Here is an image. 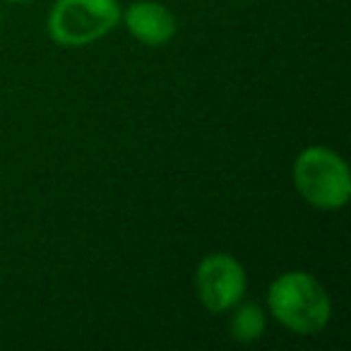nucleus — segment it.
Listing matches in <instances>:
<instances>
[{"label": "nucleus", "mask_w": 351, "mask_h": 351, "mask_svg": "<svg viewBox=\"0 0 351 351\" xmlns=\"http://www.w3.org/2000/svg\"><path fill=\"white\" fill-rule=\"evenodd\" d=\"M267 308L274 320L301 337L320 335L332 317V301L313 274L293 269L269 284Z\"/></svg>", "instance_id": "nucleus-1"}, {"label": "nucleus", "mask_w": 351, "mask_h": 351, "mask_svg": "<svg viewBox=\"0 0 351 351\" xmlns=\"http://www.w3.org/2000/svg\"><path fill=\"white\" fill-rule=\"evenodd\" d=\"M293 186L315 210L335 212L351 200V171L335 149L313 145L293 161Z\"/></svg>", "instance_id": "nucleus-2"}, {"label": "nucleus", "mask_w": 351, "mask_h": 351, "mask_svg": "<svg viewBox=\"0 0 351 351\" xmlns=\"http://www.w3.org/2000/svg\"><path fill=\"white\" fill-rule=\"evenodd\" d=\"M118 22V0H56L46 29L53 44L63 49H82L108 36Z\"/></svg>", "instance_id": "nucleus-3"}, {"label": "nucleus", "mask_w": 351, "mask_h": 351, "mask_svg": "<svg viewBox=\"0 0 351 351\" xmlns=\"http://www.w3.org/2000/svg\"><path fill=\"white\" fill-rule=\"evenodd\" d=\"M248 287L245 269L234 255L210 253L195 269V291L210 313H226L241 303Z\"/></svg>", "instance_id": "nucleus-4"}, {"label": "nucleus", "mask_w": 351, "mask_h": 351, "mask_svg": "<svg viewBox=\"0 0 351 351\" xmlns=\"http://www.w3.org/2000/svg\"><path fill=\"white\" fill-rule=\"evenodd\" d=\"M123 25L135 41L149 49L166 46L178 32L176 15L159 0H135L123 12Z\"/></svg>", "instance_id": "nucleus-5"}, {"label": "nucleus", "mask_w": 351, "mask_h": 351, "mask_svg": "<svg viewBox=\"0 0 351 351\" xmlns=\"http://www.w3.org/2000/svg\"><path fill=\"white\" fill-rule=\"evenodd\" d=\"M231 311H234V315H231V320H229V332L236 341H241V344H253V341H258L260 337L265 335V330H267V317H265L260 306H255V303H243V306H239V303H236Z\"/></svg>", "instance_id": "nucleus-6"}, {"label": "nucleus", "mask_w": 351, "mask_h": 351, "mask_svg": "<svg viewBox=\"0 0 351 351\" xmlns=\"http://www.w3.org/2000/svg\"><path fill=\"white\" fill-rule=\"evenodd\" d=\"M5 3H32V0H5Z\"/></svg>", "instance_id": "nucleus-7"}, {"label": "nucleus", "mask_w": 351, "mask_h": 351, "mask_svg": "<svg viewBox=\"0 0 351 351\" xmlns=\"http://www.w3.org/2000/svg\"><path fill=\"white\" fill-rule=\"evenodd\" d=\"M0 20H3V15H0Z\"/></svg>", "instance_id": "nucleus-8"}]
</instances>
